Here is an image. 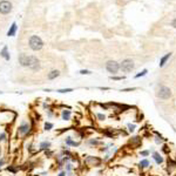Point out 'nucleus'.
Returning <instances> with one entry per match:
<instances>
[{
  "mask_svg": "<svg viewBox=\"0 0 176 176\" xmlns=\"http://www.w3.org/2000/svg\"><path fill=\"white\" fill-rule=\"evenodd\" d=\"M171 26L176 28V19H174V20H173V22H171Z\"/></svg>",
  "mask_w": 176,
  "mask_h": 176,
  "instance_id": "obj_36",
  "label": "nucleus"
},
{
  "mask_svg": "<svg viewBox=\"0 0 176 176\" xmlns=\"http://www.w3.org/2000/svg\"><path fill=\"white\" fill-rule=\"evenodd\" d=\"M128 128H129V132H133V130L135 129V126H134V124H130V123H129V124H128Z\"/></svg>",
  "mask_w": 176,
  "mask_h": 176,
  "instance_id": "obj_32",
  "label": "nucleus"
},
{
  "mask_svg": "<svg viewBox=\"0 0 176 176\" xmlns=\"http://www.w3.org/2000/svg\"><path fill=\"white\" fill-rule=\"evenodd\" d=\"M7 142V134L6 133H0V143Z\"/></svg>",
  "mask_w": 176,
  "mask_h": 176,
  "instance_id": "obj_21",
  "label": "nucleus"
},
{
  "mask_svg": "<svg viewBox=\"0 0 176 176\" xmlns=\"http://www.w3.org/2000/svg\"><path fill=\"white\" fill-rule=\"evenodd\" d=\"M112 79H114V80H122V77L121 76H114V77L112 76Z\"/></svg>",
  "mask_w": 176,
  "mask_h": 176,
  "instance_id": "obj_34",
  "label": "nucleus"
},
{
  "mask_svg": "<svg viewBox=\"0 0 176 176\" xmlns=\"http://www.w3.org/2000/svg\"><path fill=\"white\" fill-rule=\"evenodd\" d=\"M120 68L121 71L123 73H129L134 69V61L130 60V59H126V60H123L120 65Z\"/></svg>",
  "mask_w": 176,
  "mask_h": 176,
  "instance_id": "obj_3",
  "label": "nucleus"
},
{
  "mask_svg": "<svg viewBox=\"0 0 176 176\" xmlns=\"http://www.w3.org/2000/svg\"><path fill=\"white\" fill-rule=\"evenodd\" d=\"M29 47L33 51H40L44 47V42L38 35H32L31 39H29Z\"/></svg>",
  "mask_w": 176,
  "mask_h": 176,
  "instance_id": "obj_2",
  "label": "nucleus"
},
{
  "mask_svg": "<svg viewBox=\"0 0 176 176\" xmlns=\"http://www.w3.org/2000/svg\"><path fill=\"white\" fill-rule=\"evenodd\" d=\"M12 11V4L7 1V0H3L0 1V13L3 14H7Z\"/></svg>",
  "mask_w": 176,
  "mask_h": 176,
  "instance_id": "obj_7",
  "label": "nucleus"
},
{
  "mask_svg": "<svg viewBox=\"0 0 176 176\" xmlns=\"http://www.w3.org/2000/svg\"><path fill=\"white\" fill-rule=\"evenodd\" d=\"M59 75H60V72H59L58 69H54V71H52V72H50L47 74V79L48 80H54Z\"/></svg>",
  "mask_w": 176,
  "mask_h": 176,
  "instance_id": "obj_13",
  "label": "nucleus"
},
{
  "mask_svg": "<svg viewBox=\"0 0 176 176\" xmlns=\"http://www.w3.org/2000/svg\"><path fill=\"white\" fill-rule=\"evenodd\" d=\"M31 130H32V124L27 121H22L18 127V136L24 138V136H26L31 133Z\"/></svg>",
  "mask_w": 176,
  "mask_h": 176,
  "instance_id": "obj_1",
  "label": "nucleus"
},
{
  "mask_svg": "<svg viewBox=\"0 0 176 176\" xmlns=\"http://www.w3.org/2000/svg\"><path fill=\"white\" fill-rule=\"evenodd\" d=\"M96 116H97V119H99L100 121H103V120L106 119V116H105L103 114H101V113H97V114H96Z\"/></svg>",
  "mask_w": 176,
  "mask_h": 176,
  "instance_id": "obj_26",
  "label": "nucleus"
},
{
  "mask_svg": "<svg viewBox=\"0 0 176 176\" xmlns=\"http://www.w3.org/2000/svg\"><path fill=\"white\" fill-rule=\"evenodd\" d=\"M66 175H67V173H66L65 170H61L60 173H59V174H58V176H66Z\"/></svg>",
  "mask_w": 176,
  "mask_h": 176,
  "instance_id": "obj_33",
  "label": "nucleus"
},
{
  "mask_svg": "<svg viewBox=\"0 0 176 176\" xmlns=\"http://www.w3.org/2000/svg\"><path fill=\"white\" fill-rule=\"evenodd\" d=\"M56 92H58V93H60V94L71 93V92H73V88H62V89H58Z\"/></svg>",
  "mask_w": 176,
  "mask_h": 176,
  "instance_id": "obj_20",
  "label": "nucleus"
},
{
  "mask_svg": "<svg viewBox=\"0 0 176 176\" xmlns=\"http://www.w3.org/2000/svg\"><path fill=\"white\" fill-rule=\"evenodd\" d=\"M6 171H9V173H13V174H17L19 171V167H15V165H8V167L5 168Z\"/></svg>",
  "mask_w": 176,
  "mask_h": 176,
  "instance_id": "obj_17",
  "label": "nucleus"
},
{
  "mask_svg": "<svg viewBox=\"0 0 176 176\" xmlns=\"http://www.w3.org/2000/svg\"><path fill=\"white\" fill-rule=\"evenodd\" d=\"M18 60H19V64H20L22 67H28L29 66V55L27 54H19L18 56Z\"/></svg>",
  "mask_w": 176,
  "mask_h": 176,
  "instance_id": "obj_8",
  "label": "nucleus"
},
{
  "mask_svg": "<svg viewBox=\"0 0 176 176\" xmlns=\"http://www.w3.org/2000/svg\"><path fill=\"white\" fill-rule=\"evenodd\" d=\"M89 143H91V144H94V146H96V144H100V142L97 141V140H91V141H89Z\"/></svg>",
  "mask_w": 176,
  "mask_h": 176,
  "instance_id": "obj_30",
  "label": "nucleus"
},
{
  "mask_svg": "<svg viewBox=\"0 0 176 176\" xmlns=\"http://www.w3.org/2000/svg\"><path fill=\"white\" fill-rule=\"evenodd\" d=\"M147 73H148V71H147V69H143L141 73H139V74L135 75V79H139V77H141V76H144Z\"/></svg>",
  "mask_w": 176,
  "mask_h": 176,
  "instance_id": "obj_23",
  "label": "nucleus"
},
{
  "mask_svg": "<svg viewBox=\"0 0 176 176\" xmlns=\"http://www.w3.org/2000/svg\"><path fill=\"white\" fill-rule=\"evenodd\" d=\"M0 157H1V147H0Z\"/></svg>",
  "mask_w": 176,
  "mask_h": 176,
  "instance_id": "obj_37",
  "label": "nucleus"
},
{
  "mask_svg": "<svg viewBox=\"0 0 176 176\" xmlns=\"http://www.w3.org/2000/svg\"><path fill=\"white\" fill-rule=\"evenodd\" d=\"M47 116H48V117H52V116H53V110H52V109L47 110Z\"/></svg>",
  "mask_w": 176,
  "mask_h": 176,
  "instance_id": "obj_31",
  "label": "nucleus"
},
{
  "mask_svg": "<svg viewBox=\"0 0 176 176\" xmlns=\"http://www.w3.org/2000/svg\"><path fill=\"white\" fill-rule=\"evenodd\" d=\"M106 69L108 71L110 74H116L120 69V65L116 61H114V60H109L106 64Z\"/></svg>",
  "mask_w": 176,
  "mask_h": 176,
  "instance_id": "obj_4",
  "label": "nucleus"
},
{
  "mask_svg": "<svg viewBox=\"0 0 176 176\" xmlns=\"http://www.w3.org/2000/svg\"><path fill=\"white\" fill-rule=\"evenodd\" d=\"M40 67H41L40 66V60L34 55H29V66H28V68H31L32 71L36 72V71L40 69Z\"/></svg>",
  "mask_w": 176,
  "mask_h": 176,
  "instance_id": "obj_5",
  "label": "nucleus"
},
{
  "mask_svg": "<svg viewBox=\"0 0 176 176\" xmlns=\"http://www.w3.org/2000/svg\"><path fill=\"white\" fill-rule=\"evenodd\" d=\"M153 157H154V160L156 161V163H157V164H161V163L163 162L162 156H161L159 153H154V154H153Z\"/></svg>",
  "mask_w": 176,
  "mask_h": 176,
  "instance_id": "obj_15",
  "label": "nucleus"
},
{
  "mask_svg": "<svg viewBox=\"0 0 176 176\" xmlns=\"http://www.w3.org/2000/svg\"><path fill=\"white\" fill-rule=\"evenodd\" d=\"M53 128H54V123H52V122H45V124H44V129H45V130L50 132V130H52Z\"/></svg>",
  "mask_w": 176,
  "mask_h": 176,
  "instance_id": "obj_19",
  "label": "nucleus"
},
{
  "mask_svg": "<svg viewBox=\"0 0 176 176\" xmlns=\"http://www.w3.org/2000/svg\"><path fill=\"white\" fill-rule=\"evenodd\" d=\"M148 154H149V152H147V150H144V152H142V153H141V155H143V156H147Z\"/></svg>",
  "mask_w": 176,
  "mask_h": 176,
  "instance_id": "obj_35",
  "label": "nucleus"
},
{
  "mask_svg": "<svg viewBox=\"0 0 176 176\" xmlns=\"http://www.w3.org/2000/svg\"><path fill=\"white\" fill-rule=\"evenodd\" d=\"M5 162H6V161H5V159H3V157H1V159H0V171H1V168L4 167V164H5Z\"/></svg>",
  "mask_w": 176,
  "mask_h": 176,
  "instance_id": "obj_28",
  "label": "nucleus"
},
{
  "mask_svg": "<svg viewBox=\"0 0 176 176\" xmlns=\"http://www.w3.org/2000/svg\"><path fill=\"white\" fill-rule=\"evenodd\" d=\"M148 165H149L148 160H142V161L140 162V167H141V168H147Z\"/></svg>",
  "mask_w": 176,
  "mask_h": 176,
  "instance_id": "obj_22",
  "label": "nucleus"
},
{
  "mask_svg": "<svg viewBox=\"0 0 176 176\" xmlns=\"http://www.w3.org/2000/svg\"><path fill=\"white\" fill-rule=\"evenodd\" d=\"M71 117H72V112L71 110H68V109L61 110V119L64 121H69Z\"/></svg>",
  "mask_w": 176,
  "mask_h": 176,
  "instance_id": "obj_12",
  "label": "nucleus"
},
{
  "mask_svg": "<svg viewBox=\"0 0 176 176\" xmlns=\"http://www.w3.org/2000/svg\"><path fill=\"white\" fill-rule=\"evenodd\" d=\"M45 154H46V156H47V157H52V156H53V152L50 149V150H46L45 152Z\"/></svg>",
  "mask_w": 176,
  "mask_h": 176,
  "instance_id": "obj_27",
  "label": "nucleus"
},
{
  "mask_svg": "<svg viewBox=\"0 0 176 176\" xmlns=\"http://www.w3.org/2000/svg\"><path fill=\"white\" fill-rule=\"evenodd\" d=\"M92 72L91 71H87V69H81L80 71V74H91Z\"/></svg>",
  "mask_w": 176,
  "mask_h": 176,
  "instance_id": "obj_29",
  "label": "nucleus"
},
{
  "mask_svg": "<svg viewBox=\"0 0 176 176\" xmlns=\"http://www.w3.org/2000/svg\"><path fill=\"white\" fill-rule=\"evenodd\" d=\"M27 150H28L29 153H33V150H34V148H33V143H28V144H27Z\"/></svg>",
  "mask_w": 176,
  "mask_h": 176,
  "instance_id": "obj_25",
  "label": "nucleus"
},
{
  "mask_svg": "<svg viewBox=\"0 0 176 176\" xmlns=\"http://www.w3.org/2000/svg\"><path fill=\"white\" fill-rule=\"evenodd\" d=\"M39 148H40V150H44V152L50 150V149L52 148V142L45 140V141L40 142V144H39Z\"/></svg>",
  "mask_w": 176,
  "mask_h": 176,
  "instance_id": "obj_9",
  "label": "nucleus"
},
{
  "mask_svg": "<svg viewBox=\"0 0 176 176\" xmlns=\"http://www.w3.org/2000/svg\"><path fill=\"white\" fill-rule=\"evenodd\" d=\"M170 55H171V53H168V54H165L163 58H161V60H160V67H163L165 65V62H167V60L170 58Z\"/></svg>",
  "mask_w": 176,
  "mask_h": 176,
  "instance_id": "obj_18",
  "label": "nucleus"
},
{
  "mask_svg": "<svg viewBox=\"0 0 176 176\" xmlns=\"http://www.w3.org/2000/svg\"><path fill=\"white\" fill-rule=\"evenodd\" d=\"M65 167H66V170H65L66 173H67V171H72V169H73V165H72L69 162H67V163L65 164Z\"/></svg>",
  "mask_w": 176,
  "mask_h": 176,
  "instance_id": "obj_24",
  "label": "nucleus"
},
{
  "mask_svg": "<svg viewBox=\"0 0 176 176\" xmlns=\"http://www.w3.org/2000/svg\"><path fill=\"white\" fill-rule=\"evenodd\" d=\"M86 163L91 165H99L101 163V160H99L97 157H93V156H88V159L86 160Z\"/></svg>",
  "mask_w": 176,
  "mask_h": 176,
  "instance_id": "obj_11",
  "label": "nucleus"
},
{
  "mask_svg": "<svg viewBox=\"0 0 176 176\" xmlns=\"http://www.w3.org/2000/svg\"><path fill=\"white\" fill-rule=\"evenodd\" d=\"M15 32H17V24L14 22V24H12L11 28H9V31L7 32V35L8 36H13L15 34Z\"/></svg>",
  "mask_w": 176,
  "mask_h": 176,
  "instance_id": "obj_16",
  "label": "nucleus"
},
{
  "mask_svg": "<svg viewBox=\"0 0 176 176\" xmlns=\"http://www.w3.org/2000/svg\"><path fill=\"white\" fill-rule=\"evenodd\" d=\"M157 96L162 100H168L169 97L171 96V91L169 89L168 87L165 86H162L160 89H159V93H157Z\"/></svg>",
  "mask_w": 176,
  "mask_h": 176,
  "instance_id": "obj_6",
  "label": "nucleus"
},
{
  "mask_svg": "<svg viewBox=\"0 0 176 176\" xmlns=\"http://www.w3.org/2000/svg\"><path fill=\"white\" fill-rule=\"evenodd\" d=\"M65 144L68 146V147H79L80 146V142H76L74 141L71 136H67V138L65 139Z\"/></svg>",
  "mask_w": 176,
  "mask_h": 176,
  "instance_id": "obj_10",
  "label": "nucleus"
},
{
  "mask_svg": "<svg viewBox=\"0 0 176 176\" xmlns=\"http://www.w3.org/2000/svg\"><path fill=\"white\" fill-rule=\"evenodd\" d=\"M0 55H1L4 59H5V60H9V58H11V56H9V53H8V50H7V47H4L3 48V51L1 52H0Z\"/></svg>",
  "mask_w": 176,
  "mask_h": 176,
  "instance_id": "obj_14",
  "label": "nucleus"
}]
</instances>
